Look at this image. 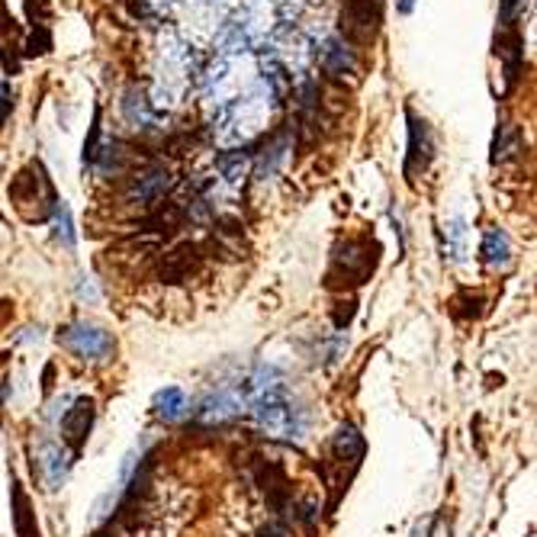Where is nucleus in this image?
<instances>
[{
	"label": "nucleus",
	"instance_id": "ddd939ff",
	"mask_svg": "<svg viewBox=\"0 0 537 537\" xmlns=\"http://www.w3.org/2000/svg\"><path fill=\"white\" fill-rule=\"evenodd\" d=\"M322 71L335 81L357 75V52L348 46L345 39H329L322 48Z\"/></svg>",
	"mask_w": 537,
	"mask_h": 537
},
{
	"label": "nucleus",
	"instance_id": "cd10ccee",
	"mask_svg": "<svg viewBox=\"0 0 537 537\" xmlns=\"http://www.w3.org/2000/svg\"><path fill=\"white\" fill-rule=\"evenodd\" d=\"M7 364V354H0V367ZM10 396V376L7 374H0V406H4V400Z\"/></svg>",
	"mask_w": 537,
	"mask_h": 537
},
{
	"label": "nucleus",
	"instance_id": "39448f33",
	"mask_svg": "<svg viewBox=\"0 0 537 537\" xmlns=\"http://www.w3.org/2000/svg\"><path fill=\"white\" fill-rule=\"evenodd\" d=\"M58 341H62L71 354H77L81 361H93V364L110 361L113 351H116L113 335H110L107 329H101V325L84 322V319H81V322L65 325V329L58 331Z\"/></svg>",
	"mask_w": 537,
	"mask_h": 537
},
{
	"label": "nucleus",
	"instance_id": "c85d7f7f",
	"mask_svg": "<svg viewBox=\"0 0 537 537\" xmlns=\"http://www.w3.org/2000/svg\"><path fill=\"white\" fill-rule=\"evenodd\" d=\"M396 10H400L402 16H409L415 10V0H396Z\"/></svg>",
	"mask_w": 537,
	"mask_h": 537
},
{
	"label": "nucleus",
	"instance_id": "aec40b11",
	"mask_svg": "<svg viewBox=\"0 0 537 537\" xmlns=\"http://www.w3.org/2000/svg\"><path fill=\"white\" fill-rule=\"evenodd\" d=\"M48 48H52V32H48V26H32L30 39H26V46H23V55L26 58H36V55H46Z\"/></svg>",
	"mask_w": 537,
	"mask_h": 537
},
{
	"label": "nucleus",
	"instance_id": "6ab92c4d",
	"mask_svg": "<svg viewBox=\"0 0 537 537\" xmlns=\"http://www.w3.org/2000/svg\"><path fill=\"white\" fill-rule=\"evenodd\" d=\"M52 223H55V238H58V242H62L68 251H75L77 238H75V225H71V209L65 207L62 200H58V207H55Z\"/></svg>",
	"mask_w": 537,
	"mask_h": 537
},
{
	"label": "nucleus",
	"instance_id": "a211bd4d",
	"mask_svg": "<svg viewBox=\"0 0 537 537\" xmlns=\"http://www.w3.org/2000/svg\"><path fill=\"white\" fill-rule=\"evenodd\" d=\"M467 229H463V219H453L447 225V235H445V258H451L453 264L463 261V254H467Z\"/></svg>",
	"mask_w": 537,
	"mask_h": 537
},
{
	"label": "nucleus",
	"instance_id": "0eeeda50",
	"mask_svg": "<svg viewBox=\"0 0 537 537\" xmlns=\"http://www.w3.org/2000/svg\"><path fill=\"white\" fill-rule=\"evenodd\" d=\"M406 123H409V145H406L402 174H406L409 184H415V177L425 174L431 168V162H435V136H431L428 119H422L412 107H406Z\"/></svg>",
	"mask_w": 537,
	"mask_h": 537
},
{
	"label": "nucleus",
	"instance_id": "9b49d317",
	"mask_svg": "<svg viewBox=\"0 0 537 537\" xmlns=\"http://www.w3.org/2000/svg\"><path fill=\"white\" fill-rule=\"evenodd\" d=\"M71 470V453L55 441H46L39 447V473H42V483L46 489H62V483L68 480Z\"/></svg>",
	"mask_w": 537,
	"mask_h": 537
},
{
	"label": "nucleus",
	"instance_id": "4468645a",
	"mask_svg": "<svg viewBox=\"0 0 537 537\" xmlns=\"http://www.w3.org/2000/svg\"><path fill=\"white\" fill-rule=\"evenodd\" d=\"M10 515H13L16 537H39V522L36 512H32V502L16 476H10Z\"/></svg>",
	"mask_w": 537,
	"mask_h": 537
},
{
	"label": "nucleus",
	"instance_id": "bb28decb",
	"mask_svg": "<svg viewBox=\"0 0 537 537\" xmlns=\"http://www.w3.org/2000/svg\"><path fill=\"white\" fill-rule=\"evenodd\" d=\"M258 537H290V528H286V522H270L268 528L258 531Z\"/></svg>",
	"mask_w": 537,
	"mask_h": 537
},
{
	"label": "nucleus",
	"instance_id": "f257e3e1",
	"mask_svg": "<svg viewBox=\"0 0 537 537\" xmlns=\"http://www.w3.org/2000/svg\"><path fill=\"white\" fill-rule=\"evenodd\" d=\"M254 425L264 437L270 441H284V445H300L306 437L309 428V412L293 400L286 386H277V390L261 392L258 400H251L248 406Z\"/></svg>",
	"mask_w": 537,
	"mask_h": 537
},
{
	"label": "nucleus",
	"instance_id": "dca6fc26",
	"mask_svg": "<svg viewBox=\"0 0 537 537\" xmlns=\"http://www.w3.org/2000/svg\"><path fill=\"white\" fill-rule=\"evenodd\" d=\"M480 254H483V261L489 264V268L502 270L512 264V242H508V235L502 229H489L483 235V248H480Z\"/></svg>",
	"mask_w": 537,
	"mask_h": 537
},
{
	"label": "nucleus",
	"instance_id": "f3484780",
	"mask_svg": "<svg viewBox=\"0 0 537 537\" xmlns=\"http://www.w3.org/2000/svg\"><path fill=\"white\" fill-rule=\"evenodd\" d=\"M515 152H518V129L502 123L496 129V138H492V164L508 162V158H515Z\"/></svg>",
	"mask_w": 537,
	"mask_h": 537
},
{
	"label": "nucleus",
	"instance_id": "9d476101",
	"mask_svg": "<svg viewBox=\"0 0 537 537\" xmlns=\"http://www.w3.org/2000/svg\"><path fill=\"white\" fill-rule=\"evenodd\" d=\"M200 261H203L200 245L184 242V245L171 248V251L164 254L162 264H158V274H162V280H168V284H180V280H187L193 270L200 268Z\"/></svg>",
	"mask_w": 537,
	"mask_h": 537
},
{
	"label": "nucleus",
	"instance_id": "7ed1b4c3",
	"mask_svg": "<svg viewBox=\"0 0 537 537\" xmlns=\"http://www.w3.org/2000/svg\"><path fill=\"white\" fill-rule=\"evenodd\" d=\"M376 261H380V242L376 238H348L345 245H338L331 254L329 268V286H361L370 280Z\"/></svg>",
	"mask_w": 537,
	"mask_h": 537
},
{
	"label": "nucleus",
	"instance_id": "423d86ee",
	"mask_svg": "<svg viewBox=\"0 0 537 537\" xmlns=\"http://www.w3.org/2000/svg\"><path fill=\"white\" fill-rule=\"evenodd\" d=\"M190 412L200 425H225L248 412V400H245V392L238 390L235 380H232V383L209 390L207 396L197 402V409H190Z\"/></svg>",
	"mask_w": 537,
	"mask_h": 537
},
{
	"label": "nucleus",
	"instance_id": "a878e982",
	"mask_svg": "<svg viewBox=\"0 0 537 537\" xmlns=\"http://www.w3.org/2000/svg\"><path fill=\"white\" fill-rule=\"evenodd\" d=\"M0 32H4V36H13L16 32V20L10 16V10H7L4 0H0Z\"/></svg>",
	"mask_w": 537,
	"mask_h": 537
},
{
	"label": "nucleus",
	"instance_id": "393cba45",
	"mask_svg": "<svg viewBox=\"0 0 537 537\" xmlns=\"http://www.w3.org/2000/svg\"><path fill=\"white\" fill-rule=\"evenodd\" d=\"M518 7H522V0H502V26H515Z\"/></svg>",
	"mask_w": 537,
	"mask_h": 537
},
{
	"label": "nucleus",
	"instance_id": "2eb2a0df",
	"mask_svg": "<svg viewBox=\"0 0 537 537\" xmlns=\"http://www.w3.org/2000/svg\"><path fill=\"white\" fill-rule=\"evenodd\" d=\"M154 415L168 425L184 422L187 415H190V400H187V392L180 386H168L154 396Z\"/></svg>",
	"mask_w": 537,
	"mask_h": 537
},
{
	"label": "nucleus",
	"instance_id": "412c9836",
	"mask_svg": "<svg viewBox=\"0 0 537 537\" xmlns=\"http://www.w3.org/2000/svg\"><path fill=\"white\" fill-rule=\"evenodd\" d=\"M415 537H451V522L437 512V515H431L428 522H422L418 528H415Z\"/></svg>",
	"mask_w": 537,
	"mask_h": 537
},
{
	"label": "nucleus",
	"instance_id": "f8f14e48",
	"mask_svg": "<svg viewBox=\"0 0 537 537\" xmlns=\"http://www.w3.org/2000/svg\"><path fill=\"white\" fill-rule=\"evenodd\" d=\"M329 451H331V457L335 461L331 463H338V467H351V470H357V463L364 461V451H367V441H364V435L354 425H341V428L331 435V445H329Z\"/></svg>",
	"mask_w": 537,
	"mask_h": 537
},
{
	"label": "nucleus",
	"instance_id": "b1692460",
	"mask_svg": "<svg viewBox=\"0 0 537 537\" xmlns=\"http://www.w3.org/2000/svg\"><path fill=\"white\" fill-rule=\"evenodd\" d=\"M26 13H30V23L32 26H46L48 4H46V0H26Z\"/></svg>",
	"mask_w": 537,
	"mask_h": 537
},
{
	"label": "nucleus",
	"instance_id": "f03ea898",
	"mask_svg": "<svg viewBox=\"0 0 537 537\" xmlns=\"http://www.w3.org/2000/svg\"><path fill=\"white\" fill-rule=\"evenodd\" d=\"M10 203L26 223H42V219H52L55 207H58V197H55L52 177H48L46 164L42 162H30L26 168L16 171V177L7 187Z\"/></svg>",
	"mask_w": 537,
	"mask_h": 537
},
{
	"label": "nucleus",
	"instance_id": "4be33fe9",
	"mask_svg": "<svg viewBox=\"0 0 537 537\" xmlns=\"http://www.w3.org/2000/svg\"><path fill=\"white\" fill-rule=\"evenodd\" d=\"M97 148H101V110H93L91 132H87V138H84V164L87 168H91L93 158H97Z\"/></svg>",
	"mask_w": 537,
	"mask_h": 537
},
{
	"label": "nucleus",
	"instance_id": "5701e85b",
	"mask_svg": "<svg viewBox=\"0 0 537 537\" xmlns=\"http://www.w3.org/2000/svg\"><path fill=\"white\" fill-rule=\"evenodd\" d=\"M10 113H13V87L7 81H0V129L10 119Z\"/></svg>",
	"mask_w": 537,
	"mask_h": 537
},
{
	"label": "nucleus",
	"instance_id": "20e7f679",
	"mask_svg": "<svg viewBox=\"0 0 537 537\" xmlns=\"http://www.w3.org/2000/svg\"><path fill=\"white\" fill-rule=\"evenodd\" d=\"M380 26H383V0H345L338 39H345L354 52L370 48L380 36Z\"/></svg>",
	"mask_w": 537,
	"mask_h": 537
},
{
	"label": "nucleus",
	"instance_id": "1a4fd4ad",
	"mask_svg": "<svg viewBox=\"0 0 537 537\" xmlns=\"http://www.w3.org/2000/svg\"><path fill=\"white\" fill-rule=\"evenodd\" d=\"M93 415H97V406H93V400H87V396L75 400L68 412L62 415L58 431H62V441L68 445L71 453H81V447L87 445V435H91L93 428Z\"/></svg>",
	"mask_w": 537,
	"mask_h": 537
},
{
	"label": "nucleus",
	"instance_id": "6e6552de",
	"mask_svg": "<svg viewBox=\"0 0 537 537\" xmlns=\"http://www.w3.org/2000/svg\"><path fill=\"white\" fill-rule=\"evenodd\" d=\"M174 174H171L164 164H152V168L138 171L129 184V203H142V207H158V203L174 190Z\"/></svg>",
	"mask_w": 537,
	"mask_h": 537
}]
</instances>
